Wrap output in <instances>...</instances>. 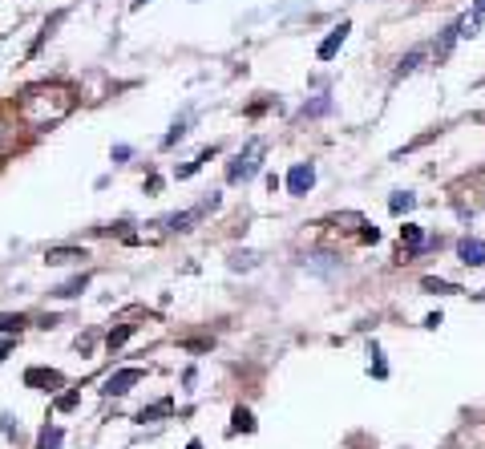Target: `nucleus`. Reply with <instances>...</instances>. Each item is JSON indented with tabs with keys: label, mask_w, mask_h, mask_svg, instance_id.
Returning <instances> with one entry per match:
<instances>
[{
	"label": "nucleus",
	"mask_w": 485,
	"mask_h": 449,
	"mask_svg": "<svg viewBox=\"0 0 485 449\" xmlns=\"http://www.w3.org/2000/svg\"><path fill=\"white\" fill-rule=\"evenodd\" d=\"M73 106H77V97H73V89L61 85V81L29 85L25 94L16 97V113H20V122L32 129H45V126H53V122H61Z\"/></svg>",
	"instance_id": "nucleus-1"
},
{
	"label": "nucleus",
	"mask_w": 485,
	"mask_h": 449,
	"mask_svg": "<svg viewBox=\"0 0 485 449\" xmlns=\"http://www.w3.org/2000/svg\"><path fill=\"white\" fill-rule=\"evenodd\" d=\"M263 150H267V146H263V138H251V142H247V150H242L239 158L231 162V166H226V182H251V178L263 170Z\"/></svg>",
	"instance_id": "nucleus-2"
},
{
	"label": "nucleus",
	"mask_w": 485,
	"mask_h": 449,
	"mask_svg": "<svg viewBox=\"0 0 485 449\" xmlns=\"http://www.w3.org/2000/svg\"><path fill=\"white\" fill-rule=\"evenodd\" d=\"M311 186H316V166H311V162H295L291 175H287V194L299 198V194H307Z\"/></svg>",
	"instance_id": "nucleus-3"
},
{
	"label": "nucleus",
	"mask_w": 485,
	"mask_h": 449,
	"mask_svg": "<svg viewBox=\"0 0 485 449\" xmlns=\"http://www.w3.org/2000/svg\"><path fill=\"white\" fill-rule=\"evenodd\" d=\"M142 377H146L142 369H117V372H110V377H105V388H101V393H110V397H122V393H129V388L138 385Z\"/></svg>",
	"instance_id": "nucleus-4"
},
{
	"label": "nucleus",
	"mask_w": 485,
	"mask_h": 449,
	"mask_svg": "<svg viewBox=\"0 0 485 449\" xmlns=\"http://www.w3.org/2000/svg\"><path fill=\"white\" fill-rule=\"evenodd\" d=\"M25 385H29V388H41V393H53V388L65 385V377L57 369H29V372H25Z\"/></svg>",
	"instance_id": "nucleus-5"
},
{
	"label": "nucleus",
	"mask_w": 485,
	"mask_h": 449,
	"mask_svg": "<svg viewBox=\"0 0 485 449\" xmlns=\"http://www.w3.org/2000/svg\"><path fill=\"white\" fill-rule=\"evenodd\" d=\"M348 32H352V25H348V20H340L336 29L328 32V41H323V45L316 49V57H320V61H332V57L340 53V45L348 41Z\"/></svg>",
	"instance_id": "nucleus-6"
},
{
	"label": "nucleus",
	"mask_w": 485,
	"mask_h": 449,
	"mask_svg": "<svg viewBox=\"0 0 485 449\" xmlns=\"http://www.w3.org/2000/svg\"><path fill=\"white\" fill-rule=\"evenodd\" d=\"M457 259H461L465 267H481L485 263V243L473 239V235H465V239L457 243Z\"/></svg>",
	"instance_id": "nucleus-7"
},
{
	"label": "nucleus",
	"mask_w": 485,
	"mask_h": 449,
	"mask_svg": "<svg viewBox=\"0 0 485 449\" xmlns=\"http://www.w3.org/2000/svg\"><path fill=\"white\" fill-rule=\"evenodd\" d=\"M401 239H404V251H408V255H417V251H425V247H436V239H425L417 223H404Z\"/></svg>",
	"instance_id": "nucleus-8"
},
{
	"label": "nucleus",
	"mask_w": 485,
	"mask_h": 449,
	"mask_svg": "<svg viewBox=\"0 0 485 449\" xmlns=\"http://www.w3.org/2000/svg\"><path fill=\"white\" fill-rule=\"evenodd\" d=\"M170 413H174V401H170V397H162V401H154V405H146L142 413H138V421H158V417H170Z\"/></svg>",
	"instance_id": "nucleus-9"
},
{
	"label": "nucleus",
	"mask_w": 485,
	"mask_h": 449,
	"mask_svg": "<svg viewBox=\"0 0 485 449\" xmlns=\"http://www.w3.org/2000/svg\"><path fill=\"white\" fill-rule=\"evenodd\" d=\"M214 154H219V150H214V146H210V150H202V154H198V158H194V162H186V166H178V170H174V178H178V182H182V178H190V175H198V170H202V166H207V162L214 158Z\"/></svg>",
	"instance_id": "nucleus-10"
},
{
	"label": "nucleus",
	"mask_w": 485,
	"mask_h": 449,
	"mask_svg": "<svg viewBox=\"0 0 485 449\" xmlns=\"http://www.w3.org/2000/svg\"><path fill=\"white\" fill-rule=\"evenodd\" d=\"M85 288H89V275L81 272V275H73V279H65V284L53 291V296H61V300H73V296H81Z\"/></svg>",
	"instance_id": "nucleus-11"
},
{
	"label": "nucleus",
	"mask_w": 485,
	"mask_h": 449,
	"mask_svg": "<svg viewBox=\"0 0 485 449\" xmlns=\"http://www.w3.org/2000/svg\"><path fill=\"white\" fill-rule=\"evenodd\" d=\"M45 259L48 263H77V259H85V251L81 247H48Z\"/></svg>",
	"instance_id": "nucleus-12"
},
{
	"label": "nucleus",
	"mask_w": 485,
	"mask_h": 449,
	"mask_svg": "<svg viewBox=\"0 0 485 449\" xmlns=\"http://www.w3.org/2000/svg\"><path fill=\"white\" fill-rule=\"evenodd\" d=\"M231 434H255V417H251V409H235V417H231Z\"/></svg>",
	"instance_id": "nucleus-13"
},
{
	"label": "nucleus",
	"mask_w": 485,
	"mask_h": 449,
	"mask_svg": "<svg viewBox=\"0 0 485 449\" xmlns=\"http://www.w3.org/2000/svg\"><path fill=\"white\" fill-rule=\"evenodd\" d=\"M413 207H417V194H408V191H396L388 198V210H392V215H404V210H413Z\"/></svg>",
	"instance_id": "nucleus-14"
},
{
	"label": "nucleus",
	"mask_w": 485,
	"mask_h": 449,
	"mask_svg": "<svg viewBox=\"0 0 485 449\" xmlns=\"http://www.w3.org/2000/svg\"><path fill=\"white\" fill-rule=\"evenodd\" d=\"M186 126H190V113H182V118H178L174 126H170V134L162 138V146L170 150V146H174V142H182V138H186Z\"/></svg>",
	"instance_id": "nucleus-15"
},
{
	"label": "nucleus",
	"mask_w": 485,
	"mask_h": 449,
	"mask_svg": "<svg viewBox=\"0 0 485 449\" xmlns=\"http://www.w3.org/2000/svg\"><path fill=\"white\" fill-rule=\"evenodd\" d=\"M61 441H65L61 429H57V425H45V429H41V437H37V449H57Z\"/></svg>",
	"instance_id": "nucleus-16"
},
{
	"label": "nucleus",
	"mask_w": 485,
	"mask_h": 449,
	"mask_svg": "<svg viewBox=\"0 0 485 449\" xmlns=\"http://www.w3.org/2000/svg\"><path fill=\"white\" fill-rule=\"evenodd\" d=\"M129 336H134V324H122V328H113L110 336H105V344H110V353H117V348H122V344H126Z\"/></svg>",
	"instance_id": "nucleus-17"
},
{
	"label": "nucleus",
	"mask_w": 485,
	"mask_h": 449,
	"mask_svg": "<svg viewBox=\"0 0 485 449\" xmlns=\"http://www.w3.org/2000/svg\"><path fill=\"white\" fill-rule=\"evenodd\" d=\"M328 110H332V97H316L311 106L299 110V118H320V113H328Z\"/></svg>",
	"instance_id": "nucleus-18"
},
{
	"label": "nucleus",
	"mask_w": 485,
	"mask_h": 449,
	"mask_svg": "<svg viewBox=\"0 0 485 449\" xmlns=\"http://www.w3.org/2000/svg\"><path fill=\"white\" fill-rule=\"evenodd\" d=\"M368 356H372V377H376V381H384V377H388V365L380 360V348H376V344H368Z\"/></svg>",
	"instance_id": "nucleus-19"
},
{
	"label": "nucleus",
	"mask_w": 485,
	"mask_h": 449,
	"mask_svg": "<svg viewBox=\"0 0 485 449\" xmlns=\"http://www.w3.org/2000/svg\"><path fill=\"white\" fill-rule=\"evenodd\" d=\"M420 61H425V53H420V49H413V53H408V57H404V61H401V69H396V77H404V73H413V69H417Z\"/></svg>",
	"instance_id": "nucleus-20"
},
{
	"label": "nucleus",
	"mask_w": 485,
	"mask_h": 449,
	"mask_svg": "<svg viewBox=\"0 0 485 449\" xmlns=\"http://www.w3.org/2000/svg\"><path fill=\"white\" fill-rule=\"evenodd\" d=\"M420 288H425V291H461L457 284H445V279H433V275H425V279H420Z\"/></svg>",
	"instance_id": "nucleus-21"
},
{
	"label": "nucleus",
	"mask_w": 485,
	"mask_h": 449,
	"mask_svg": "<svg viewBox=\"0 0 485 449\" xmlns=\"http://www.w3.org/2000/svg\"><path fill=\"white\" fill-rule=\"evenodd\" d=\"M25 316H0V332H20V328H25Z\"/></svg>",
	"instance_id": "nucleus-22"
},
{
	"label": "nucleus",
	"mask_w": 485,
	"mask_h": 449,
	"mask_svg": "<svg viewBox=\"0 0 485 449\" xmlns=\"http://www.w3.org/2000/svg\"><path fill=\"white\" fill-rule=\"evenodd\" d=\"M231 267H235V272H239V267H255V255H251V251H235V255H231Z\"/></svg>",
	"instance_id": "nucleus-23"
},
{
	"label": "nucleus",
	"mask_w": 485,
	"mask_h": 449,
	"mask_svg": "<svg viewBox=\"0 0 485 449\" xmlns=\"http://www.w3.org/2000/svg\"><path fill=\"white\" fill-rule=\"evenodd\" d=\"M77 393H65V397H57V409H61V413H69V409H77Z\"/></svg>",
	"instance_id": "nucleus-24"
},
{
	"label": "nucleus",
	"mask_w": 485,
	"mask_h": 449,
	"mask_svg": "<svg viewBox=\"0 0 485 449\" xmlns=\"http://www.w3.org/2000/svg\"><path fill=\"white\" fill-rule=\"evenodd\" d=\"M0 429H4L8 437H16V434H20V429L13 425V417H8V413H0Z\"/></svg>",
	"instance_id": "nucleus-25"
},
{
	"label": "nucleus",
	"mask_w": 485,
	"mask_h": 449,
	"mask_svg": "<svg viewBox=\"0 0 485 449\" xmlns=\"http://www.w3.org/2000/svg\"><path fill=\"white\" fill-rule=\"evenodd\" d=\"M129 154H134V150H129V146H113V162H126Z\"/></svg>",
	"instance_id": "nucleus-26"
},
{
	"label": "nucleus",
	"mask_w": 485,
	"mask_h": 449,
	"mask_svg": "<svg viewBox=\"0 0 485 449\" xmlns=\"http://www.w3.org/2000/svg\"><path fill=\"white\" fill-rule=\"evenodd\" d=\"M360 239H364V243H376V239H380V231H376V227H364V235H360Z\"/></svg>",
	"instance_id": "nucleus-27"
},
{
	"label": "nucleus",
	"mask_w": 485,
	"mask_h": 449,
	"mask_svg": "<svg viewBox=\"0 0 485 449\" xmlns=\"http://www.w3.org/2000/svg\"><path fill=\"white\" fill-rule=\"evenodd\" d=\"M13 353V340H4V344H0V365H4V356Z\"/></svg>",
	"instance_id": "nucleus-28"
},
{
	"label": "nucleus",
	"mask_w": 485,
	"mask_h": 449,
	"mask_svg": "<svg viewBox=\"0 0 485 449\" xmlns=\"http://www.w3.org/2000/svg\"><path fill=\"white\" fill-rule=\"evenodd\" d=\"M186 449H202V441H198V437H194V441H190V445H186Z\"/></svg>",
	"instance_id": "nucleus-29"
},
{
	"label": "nucleus",
	"mask_w": 485,
	"mask_h": 449,
	"mask_svg": "<svg viewBox=\"0 0 485 449\" xmlns=\"http://www.w3.org/2000/svg\"><path fill=\"white\" fill-rule=\"evenodd\" d=\"M485 13V0H477V16H481Z\"/></svg>",
	"instance_id": "nucleus-30"
}]
</instances>
